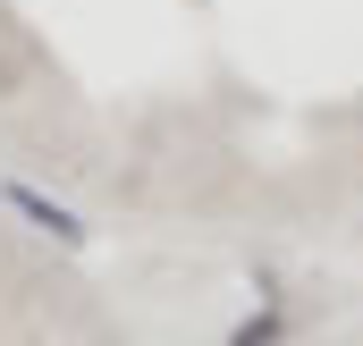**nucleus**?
Masks as SVG:
<instances>
[{
  "mask_svg": "<svg viewBox=\"0 0 363 346\" xmlns=\"http://www.w3.org/2000/svg\"><path fill=\"white\" fill-rule=\"evenodd\" d=\"M0 203H9V211H17V220H34V228H43V237H51V245H68V254H77V245H85V220H77V211H68V203H51V194H43V186H26V177H0Z\"/></svg>",
  "mask_w": 363,
  "mask_h": 346,
  "instance_id": "1",
  "label": "nucleus"
},
{
  "mask_svg": "<svg viewBox=\"0 0 363 346\" xmlns=\"http://www.w3.org/2000/svg\"><path fill=\"white\" fill-rule=\"evenodd\" d=\"M9 93H26V60H17V51L0 43V101H9Z\"/></svg>",
  "mask_w": 363,
  "mask_h": 346,
  "instance_id": "2",
  "label": "nucleus"
},
{
  "mask_svg": "<svg viewBox=\"0 0 363 346\" xmlns=\"http://www.w3.org/2000/svg\"><path fill=\"white\" fill-rule=\"evenodd\" d=\"M279 338V321H271V313H262V321H245V330H237V338H228V346H271Z\"/></svg>",
  "mask_w": 363,
  "mask_h": 346,
  "instance_id": "3",
  "label": "nucleus"
}]
</instances>
